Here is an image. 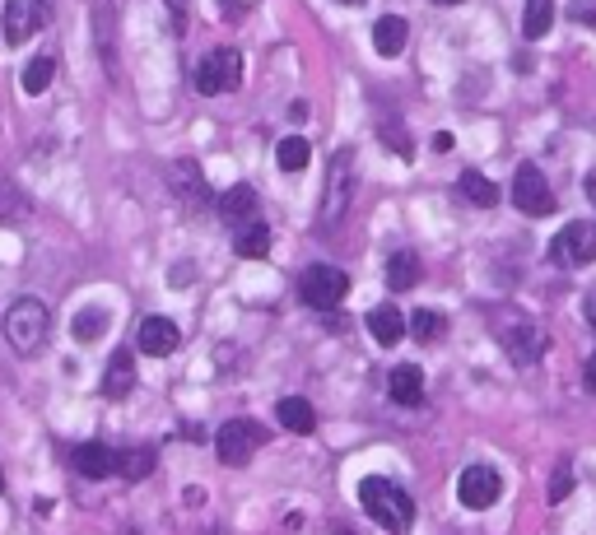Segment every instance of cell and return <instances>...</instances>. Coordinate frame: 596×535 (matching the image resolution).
<instances>
[{
	"label": "cell",
	"mask_w": 596,
	"mask_h": 535,
	"mask_svg": "<svg viewBox=\"0 0 596 535\" xmlns=\"http://www.w3.org/2000/svg\"><path fill=\"white\" fill-rule=\"evenodd\" d=\"M513 205L522 214H536V219L555 214V191H550V182H545V173L536 163H522L513 173Z\"/></svg>",
	"instance_id": "obj_8"
},
{
	"label": "cell",
	"mask_w": 596,
	"mask_h": 535,
	"mask_svg": "<svg viewBox=\"0 0 596 535\" xmlns=\"http://www.w3.org/2000/svg\"><path fill=\"white\" fill-rule=\"evenodd\" d=\"M573 494V470H555V484H550V503H564V498Z\"/></svg>",
	"instance_id": "obj_32"
},
{
	"label": "cell",
	"mask_w": 596,
	"mask_h": 535,
	"mask_svg": "<svg viewBox=\"0 0 596 535\" xmlns=\"http://www.w3.org/2000/svg\"><path fill=\"white\" fill-rule=\"evenodd\" d=\"M52 331V317L38 298H19L10 312H5V340L14 345V354H38L42 340Z\"/></svg>",
	"instance_id": "obj_2"
},
{
	"label": "cell",
	"mask_w": 596,
	"mask_h": 535,
	"mask_svg": "<svg viewBox=\"0 0 596 535\" xmlns=\"http://www.w3.org/2000/svg\"><path fill=\"white\" fill-rule=\"evenodd\" d=\"M173 191L182 196L187 205H201L205 201V182H201V168L191 159H182V163H173Z\"/></svg>",
	"instance_id": "obj_22"
},
{
	"label": "cell",
	"mask_w": 596,
	"mask_h": 535,
	"mask_svg": "<svg viewBox=\"0 0 596 535\" xmlns=\"http://www.w3.org/2000/svg\"><path fill=\"white\" fill-rule=\"evenodd\" d=\"M140 349L145 354H154V359H163V354H173L177 345H182V331H177L173 317H145L140 321Z\"/></svg>",
	"instance_id": "obj_13"
},
{
	"label": "cell",
	"mask_w": 596,
	"mask_h": 535,
	"mask_svg": "<svg viewBox=\"0 0 596 535\" xmlns=\"http://www.w3.org/2000/svg\"><path fill=\"white\" fill-rule=\"evenodd\" d=\"M154 470V447H131V452H117V475L126 480H145Z\"/></svg>",
	"instance_id": "obj_27"
},
{
	"label": "cell",
	"mask_w": 596,
	"mask_h": 535,
	"mask_svg": "<svg viewBox=\"0 0 596 535\" xmlns=\"http://www.w3.org/2000/svg\"><path fill=\"white\" fill-rule=\"evenodd\" d=\"M368 331H373V340H378V345H401V335L410 331V321L401 317V312L392 308V303H382V308H373L368 312Z\"/></svg>",
	"instance_id": "obj_17"
},
{
	"label": "cell",
	"mask_w": 596,
	"mask_h": 535,
	"mask_svg": "<svg viewBox=\"0 0 596 535\" xmlns=\"http://www.w3.org/2000/svg\"><path fill=\"white\" fill-rule=\"evenodd\" d=\"M410 42V28L401 14H382L378 24H373V52L378 56H401Z\"/></svg>",
	"instance_id": "obj_15"
},
{
	"label": "cell",
	"mask_w": 596,
	"mask_h": 535,
	"mask_svg": "<svg viewBox=\"0 0 596 535\" xmlns=\"http://www.w3.org/2000/svg\"><path fill=\"white\" fill-rule=\"evenodd\" d=\"M555 24V0H527V14H522V33L531 42H541Z\"/></svg>",
	"instance_id": "obj_25"
},
{
	"label": "cell",
	"mask_w": 596,
	"mask_h": 535,
	"mask_svg": "<svg viewBox=\"0 0 596 535\" xmlns=\"http://www.w3.org/2000/svg\"><path fill=\"white\" fill-rule=\"evenodd\" d=\"M382 140H387V149H392L396 159H415V145H410V135L396 121H382Z\"/></svg>",
	"instance_id": "obj_31"
},
{
	"label": "cell",
	"mask_w": 596,
	"mask_h": 535,
	"mask_svg": "<svg viewBox=\"0 0 596 535\" xmlns=\"http://www.w3.org/2000/svg\"><path fill=\"white\" fill-rule=\"evenodd\" d=\"M503 349H508V359L517 363V368H531V363H541L545 345H550V335L536 326V321H513L508 331H499Z\"/></svg>",
	"instance_id": "obj_11"
},
{
	"label": "cell",
	"mask_w": 596,
	"mask_h": 535,
	"mask_svg": "<svg viewBox=\"0 0 596 535\" xmlns=\"http://www.w3.org/2000/svg\"><path fill=\"white\" fill-rule=\"evenodd\" d=\"M415 284H420V256L396 252L392 261H387V289H392V294H410Z\"/></svg>",
	"instance_id": "obj_20"
},
{
	"label": "cell",
	"mask_w": 596,
	"mask_h": 535,
	"mask_svg": "<svg viewBox=\"0 0 596 535\" xmlns=\"http://www.w3.org/2000/svg\"><path fill=\"white\" fill-rule=\"evenodd\" d=\"M238 84H243V56H238V47H215L196 66V94H205V98L233 94Z\"/></svg>",
	"instance_id": "obj_5"
},
{
	"label": "cell",
	"mask_w": 596,
	"mask_h": 535,
	"mask_svg": "<svg viewBox=\"0 0 596 535\" xmlns=\"http://www.w3.org/2000/svg\"><path fill=\"white\" fill-rule=\"evenodd\" d=\"M550 261L564 270H583L596 261V224L592 219H573V224H564L555 233V242H550Z\"/></svg>",
	"instance_id": "obj_4"
},
{
	"label": "cell",
	"mask_w": 596,
	"mask_h": 535,
	"mask_svg": "<svg viewBox=\"0 0 596 535\" xmlns=\"http://www.w3.org/2000/svg\"><path fill=\"white\" fill-rule=\"evenodd\" d=\"M70 466L80 470L84 480H108V475H117V452L108 442H80L70 452Z\"/></svg>",
	"instance_id": "obj_12"
},
{
	"label": "cell",
	"mask_w": 596,
	"mask_h": 535,
	"mask_svg": "<svg viewBox=\"0 0 596 535\" xmlns=\"http://www.w3.org/2000/svg\"><path fill=\"white\" fill-rule=\"evenodd\" d=\"M457 187H461V196H466L471 205H480V210L499 205V187H494V182H489L485 173H475V168H466V173H461Z\"/></svg>",
	"instance_id": "obj_23"
},
{
	"label": "cell",
	"mask_w": 596,
	"mask_h": 535,
	"mask_svg": "<svg viewBox=\"0 0 596 535\" xmlns=\"http://www.w3.org/2000/svg\"><path fill=\"white\" fill-rule=\"evenodd\" d=\"M298 294H303V303L317 312H336L340 303H345V294H350V275L336 266H308L303 275H298Z\"/></svg>",
	"instance_id": "obj_3"
},
{
	"label": "cell",
	"mask_w": 596,
	"mask_h": 535,
	"mask_svg": "<svg viewBox=\"0 0 596 535\" xmlns=\"http://www.w3.org/2000/svg\"><path fill=\"white\" fill-rule=\"evenodd\" d=\"M359 503H364V512H368V517H373V522H378L387 535H406L410 526H415V503H410V494H406V489H401L396 480L368 475V480L359 484Z\"/></svg>",
	"instance_id": "obj_1"
},
{
	"label": "cell",
	"mask_w": 596,
	"mask_h": 535,
	"mask_svg": "<svg viewBox=\"0 0 596 535\" xmlns=\"http://www.w3.org/2000/svg\"><path fill=\"white\" fill-rule=\"evenodd\" d=\"M499 494H503V480H499V470H494V466H471L457 480L461 508H471V512L494 508V503H499Z\"/></svg>",
	"instance_id": "obj_10"
},
{
	"label": "cell",
	"mask_w": 596,
	"mask_h": 535,
	"mask_svg": "<svg viewBox=\"0 0 596 535\" xmlns=\"http://www.w3.org/2000/svg\"><path fill=\"white\" fill-rule=\"evenodd\" d=\"M52 75H56V56H33L24 66V94H47L52 89Z\"/></svg>",
	"instance_id": "obj_26"
},
{
	"label": "cell",
	"mask_w": 596,
	"mask_h": 535,
	"mask_svg": "<svg viewBox=\"0 0 596 535\" xmlns=\"http://www.w3.org/2000/svg\"><path fill=\"white\" fill-rule=\"evenodd\" d=\"M275 419H280L289 433H312V428H317V410H312L303 396H285V401L275 405Z\"/></svg>",
	"instance_id": "obj_21"
},
{
	"label": "cell",
	"mask_w": 596,
	"mask_h": 535,
	"mask_svg": "<svg viewBox=\"0 0 596 535\" xmlns=\"http://www.w3.org/2000/svg\"><path fill=\"white\" fill-rule=\"evenodd\" d=\"M131 387H136V363H131V349H117L112 363H108V373H103V396L122 401V396H131Z\"/></svg>",
	"instance_id": "obj_18"
},
{
	"label": "cell",
	"mask_w": 596,
	"mask_h": 535,
	"mask_svg": "<svg viewBox=\"0 0 596 535\" xmlns=\"http://www.w3.org/2000/svg\"><path fill=\"white\" fill-rule=\"evenodd\" d=\"M112 19H117V14H112V5H98L94 10V33H98V47H103V66H117V52H112Z\"/></svg>",
	"instance_id": "obj_28"
},
{
	"label": "cell",
	"mask_w": 596,
	"mask_h": 535,
	"mask_svg": "<svg viewBox=\"0 0 596 535\" xmlns=\"http://www.w3.org/2000/svg\"><path fill=\"white\" fill-rule=\"evenodd\" d=\"M312 159V145L303 140V135H285L280 145H275V163L285 168V173H303Z\"/></svg>",
	"instance_id": "obj_24"
},
{
	"label": "cell",
	"mask_w": 596,
	"mask_h": 535,
	"mask_svg": "<svg viewBox=\"0 0 596 535\" xmlns=\"http://www.w3.org/2000/svg\"><path fill=\"white\" fill-rule=\"evenodd\" d=\"M340 5H364V0H340Z\"/></svg>",
	"instance_id": "obj_40"
},
{
	"label": "cell",
	"mask_w": 596,
	"mask_h": 535,
	"mask_svg": "<svg viewBox=\"0 0 596 535\" xmlns=\"http://www.w3.org/2000/svg\"><path fill=\"white\" fill-rule=\"evenodd\" d=\"M187 10H191V0H168V14H173V24H177V28L187 24Z\"/></svg>",
	"instance_id": "obj_33"
},
{
	"label": "cell",
	"mask_w": 596,
	"mask_h": 535,
	"mask_svg": "<svg viewBox=\"0 0 596 535\" xmlns=\"http://www.w3.org/2000/svg\"><path fill=\"white\" fill-rule=\"evenodd\" d=\"M233 252L243 256V261H257V256L271 252V228L261 224V219H247L238 233H233Z\"/></svg>",
	"instance_id": "obj_19"
},
{
	"label": "cell",
	"mask_w": 596,
	"mask_h": 535,
	"mask_svg": "<svg viewBox=\"0 0 596 535\" xmlns=\"http://www.w3.org/2000/svg\"><path fill=\"white\" fill-rule=\"evenodd\" d=\"M387 396H392L396 405H420V396H424V368H415V363H401V368H392V377H387Z\"/></svg>",
	"instance_id": "obj_16"
},
{
	"label": "cell",
	"mask_w": 596,
	"mask_h": 535,
	"mask_svg": "<svg viewBox=\"0 0 596 535\" xmlns=\"http://www.w3.org/2000/svg\"><path fill=\"white\" fill-rule=\"evenodd\" d=\"M103 331H108V312H103V308H84L80 317H75V340H84V345L98 340Z\"/></svg>",
	"instance_id": "obj_30"
},
{
	"label": "cell",
	"mask_w": 596,
	"mask_h": 535,
	"mask_svg": "<svg viewBox=\"0 0 596 535\" xmlns=\"http://www.w3.org/2000/svg\"><path fill=\"white\" fill-rule=\"evenodd\" d=\"M583 317L596 326V294H587V298H583Z\"/></svg>",
	"instance_id": "obj_36"
},
{
	"label": "cell",
	"mask_w": 596,
	"mask_h": 535,
	"mask_svg": "<svg viewBox=\"0 0 596 535\" xmlns=\"http://www.w3.org/2000/svg\"><path fill=\"white\" fill-rule=\"evenodd\" d=\"M52 19L47 10V0H5V10H0V28H5V42H28L33 33H42V24Z\"/></svg>",
	"instance_id": "obj_9"
},
{
	"label": "cell",
	"mask_w": 596,
	"mask_h": 535,
	"mask_svg": "<svg viewBox=\"0 0 596 535\" xmlns=\"http://www.w3.org/2000/svg\"><path fill=\"white\" fill-rule=\"evenodd\" d=\"M583 382H587V391H596V354L587 359V373H583Z\"/></svg>",
	"instance_id": "obj_35"
},
{
	"label": "cell",
	"mask_w": 596,
	"mask_h": 535,
	"mask_svg": "<svg viewBox=\"0 0 596 535\" xmlns=\"http://www.w3.org/2000/svg\"><path fill=\"white\" fill-rule=\"evenodd\" d=\"M452 145H457V140H452V135H447V131H438V135H434V149H438V154H447V149H452Z\"/></svg>",
	"instance_id": "obj_34"
},
{
	"label": "cell",
	"mask_w": 596,
	"mask_h": 535,
	"mask_svg": "<svg viewBox=\"0 0 596 535\" xmlns=\"http://www.w3.org/2000/svg\"><path fill=\"white\" fill-rule=\"evenodd\" d=\"M0 494H5V470H0Z\"/></svg>",
	"instance_id": "obj_41"
},
{
	"label": "cell",
	"mask_w": 596,
	"mask_h": 535,
	"mask_svg": "<svg viewBox=\"0 0 596 535\" xmlns=\"http://www.w3.org/2000/svg\"><path fill=\"white\" fill-rule=\"evenodd\" d=\"M410 331H415V340H424V345H434L438 335L447 331V321L438 317V312L420 308V312H410Z\"/></svg>",
	"instance_id": "obj_29"
},
{
	"label": "cell",
	"mask_w": 596,
	"mask_h": 535,
	"mask_svg": "<svg viewBox=\"0 0 596 535\" xmlns=\"http://www.w3.org/2000/svg\"><path fill=\"white\" fill-rule=\"evenodd\" d=\"M587 201H592V205H596V173H592V177H587Z\"/></svg>",
	"instance_id": "obj_38"
},
{
	"label": "cell",
	"mask_w": 596,
	"mask_h": 535,
	"mask_svg": "<svg viewBox=\"0 0 596 535\" xmlns=\"http://www.w3.org/2000/svg\"><path fill=\"white\" fill-rule=\"evenodd\" d=\"M350 196H354V154L340 149L331 159V173H326V196H322V228L326 224H340V214L350 210Z\"/></svg>",
	"instance_id": "obj_7"
},
{
	"label": "cell",
	"mask_w": 596,
	"mask_h": 535,
	"mask_svg": "<svg viewBox=\"0 0 596 535\" xmlns=\"http://www.w3.org/2000/svg\"><path fill=\"white\" fill-rule=\"evenodd\" d=\"M289 117L303 121V117H308V103H303V98H298V103H289Z\"/></svg>",
	"instance_id": "obj_37"
},
{
	"label": "cell",
	"mask_w": 596,
	"mask_h": 535,
	"mask_svg": "<svg viewBox=\"0 0 596 535\" xmlns=\"http://www.w3.org/2000/svg\"><path fill=\"white\" fill-rule=\"evenodd\" d=\"M219 5H224V0H219Z\"/></svg>",
	"instance_id": "obj_42"
},
{
	"label": "cell",
	"mask_w": 596,
	"mask_h": 535,
	"mask_svg": "<svg viewBox=\"0 0 596 535\" xmlns=\"http://www.w3.org/2000/svg\"><path fill=\"white\" fill-rule=\"evenodd\" d=\"M261 442H266V428H261L257 419H229V424L215 433V456L224 466H247V461L257 456Z\"/></svg>",
	"instance_id": "obj_6"
},
{
	"label": "cell",
	"mask_w": 596,
	"mask_h": 535,
	"mask_svg": "<svg viewBox=\"0 0 596 535\" xmlns=\"http://www.w3.org/2000/svg\"><path fill=\"white\" fill-rule=\"evenodd\" d=\"M434 5H461V0H434Z\"/></svg>",
	"instance_id": "obj_39"
},
{
	"label": "cell",
	"mask_w": 596,
	"mask_h": 535,
	"mask_svg": "<svg viewBox=\"0 0 596 535\" xmlns=\"http://www.w3.org/2000/svg\"><path fill=\"white\" fill-rule=\"evenodd\" d=\"M219 219L233 228H243L247 219H257V187H252V182H238V187L224 191V196H219Z\"/></svg>",
	"instance_id": "obj_14"
}]
</instances>
